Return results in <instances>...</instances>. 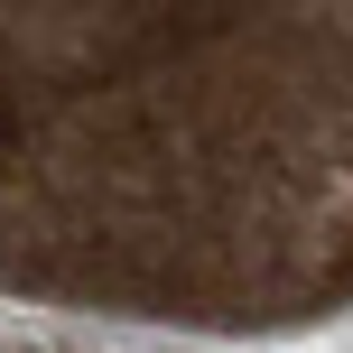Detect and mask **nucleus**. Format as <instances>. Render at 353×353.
<instances>
[{"instance_id":"1","label":"nucleus","mask_w":353,"mask_h":353,"mask_svg":"<svg viewBox=\"0 0 353 353\" xmlns=\"http://www.w3.org/2000/svg\"><path fill=\"white\" fill-rule=\"evenodd\" d=\"M0 298L159 335L353 307V10H0Z\"/></svg>"},{"instance_id":"2","label":"nucleus","mask_w":353,"mask_h":353,"mask_svg":"<svg viewBox=\"0 0 353 353\" xmlns=\"http://www.w3.org/2000/svg\"><path fill=\"white\" fill-rule=\"evenodd\" d=\"M0 353H140V344H112V335H56V325H10V316H0Z\"/></svg>"}]
</instances>
